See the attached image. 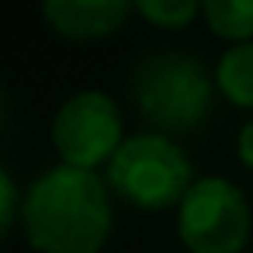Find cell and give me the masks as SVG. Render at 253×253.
Segmentation results:
<instances>
[{
  "mask_svg": "<svg viewBox=\"0 0 253 253\" xmlns=\"http://www.w3.org/2000/svg\"><path fill=\"white\" fill-rule=\"evenodd\" d=\"M21 211H25V194L18 191L11 170H0V232H4V236L14 229Z\"/></svg>",
  "mask_w": 253,
  "mask_h": 253,
  "instance_id": "cell-10",
  "label": "cell"
},
{
  "mask_svg": "<svg viewBox=\"0 0 253 253\" xmlns=\"http://www.w3.org/2000/svg\"><path fill=\"white\" fill-rule=\"evenodd\" d=\"M21 229L39 253H101L111 236L108 180L77 167L45 170L25 194Z\"/></svg>",
  "mask_w": 253,
  "mask_h": 253,
  "instance_id": "cell-1",
  "label": "cell"
},
{
  "mask_svg": "<svg viewBox=\"0 0 253 253\" xmlns=\"http://www.w3.org/2000/svg\"><path fill=\"white\" fill-rule=\"evenodd\" d=\"M250 201L225 177H201L177 208V232L191 253H243L250 239Z\"/></svg>",
  "mask_w": 253,
  "mask_h": 253,
  "instance_id": "cell-4",
  "label": "cell"
},
{
  "mask_svg": "<svg viewBox=\"0 0 253 253\" xmlns=\"http://www.w3.org/2000/svg\"><path fill=\"white\" fill-rule=\"evenodd\" d=\"M208 28L236 45L253 42V0H208L201 4Z\"/></svg>",
  "mask_w": 253,
  "mask_h": 253,
  "instance_id": "cell-8",
  "label": "cell"
},
{
  "mask_svg": "<svg viewBox=\"0 0 253 253\" xmlns=\"http://www.w3.org/2000/svg\"><path fill=\"white\" fill-rule=\"evenodd\" d=\"M108 187L135 208L163 211L173 205L180 208V201L194 187V170L187 153L170 135L135 132L108 163Z\"/></svg>",
  "mask_w": 253,
  "mask_h": 253,
  "instance_id": "cell-3",
  "label": "cell"
},
{
  "mask_svg": "<svg viewBox=\"0 0 253 253\" xmlns=\"http://www.w3.org/2000/svg\"><path fill=\"white\" fill-rule=\"evenodd\" d=\"M135 7L128 0H49L42 7L45 25L73 42H97L115 35Z\"/></svg>",
  "mask_w": 253,
  "mask_h": 253,
  "instance_id": "cell-6",
  "label": "cell"
},
{
  "mask_svg": "<svg viewBox=\"0 0 253 253\" xmlns=\"http://www.w3.org/2000/svg\"><path fill=\"white\" fill-rule=\"evenodd\" d=\"M215 87L236 108H253V42L232 45L215 66Z\"/></svg>",
  "mask_w": 253,
  "mask_h": 253,
  "instance_id": "cell-7",
  "label": "cell"
},
{
  "mask_svg": "<svg viewBox=\"0 0 253 253\" xmlns=\"http://www.w3.org/2000/svg\"><path fill=\"white\" fill-rule=\"evenodd\" d=\"M236 153H239V160H243V167H250L253 170V118L239 128V139H236Z\"/></svg>",
  "mask_w": 253,
  "mask_h": 253,
  "instance_id": "cell-11",
  "label": "cell"
},
{
  "mask_svg": "<svg viewBox=\"0 0 253 253\" xmlns=\"http://www.w3.org/2000/svg\"><path fill=\"white\" fill-rule=\"evenodd\" d=\"M132 101L160 135L198 132L215 104V80L191 52H149L132 70Z\"/></svg>",
  "mask_w": 253,
  "mask_h": 253,
  "instance_id": "cell-2",
  "label": "cell"
},
{
  "mask_svg": "<svg viewBox=\"0 0 253 253\" xmlns=\"http://www.w3.org/2000/svg\"><path fill=\"white\" fill-rule=\"evenodd\" d=\"M122 142V111L104 90L73 94L52 118V146L63 167L97 173V167L115 160Z\"/></svg>",
  "mask_w": 253,
  "mask_h": 253,
  "instance_id": "cell-5",
  "label": "cell"
},
{
  "mask_svg": "<svg viewBox=\"0 0 253 253\" xmlns=\"http://www.w3.org/2000/svg\"><path fill=\"white\" fill-rule=\"evenodd\" d=\"M135 11L156 28L180 32L201 14V4H194V0H139Z\"/></svg>",
  "mask_w": 253,
  "mask_h": 253,
  "instance_id": "cell-9",
  "label": "cell"
}]
</instances>
